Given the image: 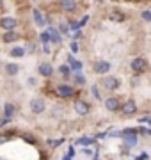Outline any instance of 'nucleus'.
I'll return each mask as SVG.
<instances>
[{"label":"nucleus","instance_id":"nucleus-1","mask_svg":"<svg viewBox=\"0 0 151 160\" xmlns=\"http://www.w3.org/2000/svg\"><path fill=\"white\" fill-rule=\"evenodd\" d=\"M46 109V103L43 98H32V102H30V112L32 114H43Z\"/></svg>","mask_w":151,"mask_h":160},{"label":"nucleus","instance_id":"nucleus-2","mask_svg":"<svg viewBox=\"0 0 151 160\" xmlns=\"http://www.w3.org/2000/svg\"><path fill=\"white\" fill-rule=\"evenodd\" d=\"M110 62L109 61H96V62H93V71L96 75H107L109 71H110Z\"/></svg>","mask_w":151,"mask_h":160},{"label":"nucleus","instance_id":"nucleus-3","mask_svg":"<svg viewBox=\"0 0 151 160\" xmlns=\"http://www.w3.org/2000/svg\"><path fill=\"white\" fill-rule=\"evenodd\" d=\"M132 69H134V73H144L148 69V61L144 57H135L132 61Z\"/></svg>","mask_w":151,"mask_h":160},{"label":"nucleus","instance_id":"nucleus-4","mask_svg":"<svg viewBox=\"0 0 151 160\" xmlns=\"http://www.w3.org/2000/svg\"><path fill=\"white\" fill-rule=\"evenodd\" d=\"M101 86H103L105 89H109V91H116V89H119V80H117L116 77H103Z\"/></svg>","mask_w":151,"mask_h":160},{"label":"nucleus","instance_id":"nucleus-5","mask_svg":"<svg viewBox=\"0 0 151 160\" xmlns=\"http://www.w3.org/2000/svg\"><path fill=\"white\" fill-rule=\"evenodd\" d=\"M105 109L109 112H116V110L121 109V102L117 100V96H109L105 100Z\"/></svg>","mask_w":151,"mask_h":160},{"label":"nucleus","instance_id":"nucleus-6","mask_svg":"<svg viewBox=\"0 0 151 160\" xmlns=\"http://www.w3.org/2000/svg\"><path fill=\"white\" fill-rule=\"evenodd\" d=\"M121 110H123V114H126V116H132L137 112V103L132 100V98H128L126 102L121 105Z\"/></svg>","mask_w":151,"mask_h":160},{"label":"nucleus","instance_id":"nucleus-7","mask_svg":"<svg viewBox=\"0 0 151 160\" xmlns=\"http://www.w3.org/2000/svg\"><path fill=\"white\" fill-rule=\"evenodd\" d=\"M16 25H18V22L14 18H2V20H0V27L4 30H7V32H14Z\"/></svg>","mask_w":151,"mask_h":160},{"label":"nucleus","instance_id":"nucleus-8","mask_svg":"<svg viewBox=\"0 0 151 160\" xmlns=\"http://www.w3.org/2000/svg\"><path fill=\"white\" fill-rule=\"evenodd\" d=\"M57 92L62 98H71L73 94H75V89H73L71 86H68V84H61V86L57 87Z\"/></svg>","mask_w":151,"mask_h":160},{"label":"nucleus","instance_id":"nucleus-9","mask_svg":"<svg viewBox=\"0 0 151 160\" xmlns=\"http://www.w3.org/2000/svg\"><path fill=\"white\" fill-rule=\"evenodd\" d=\"M75 112L80 116H85L89 114V105L85 102H82V100H76L75 102Z\"/></svg>","mask_w":151,"mask_h":160},{"label":"nucleus","instance_id":"nucleus-10","mask_svg":"<svg viewBox=\"0 0 151 160\" xmlns=\"http://www.w3.org/2000/svg\"><path fill=\"white\" fill-rule=\"evenodd\" d=\"M52 73H53V66L50 62H41L39 64V75L41 77H52Z\"/></svg>","mask_w":151,"mask_h":160},{"label":"nucleus","instance_id":"nucleus-11","mask_svg":"<svg viewBox=\"0 0 151 160\" xmlns=\"http://www.w3.org/2000/svg\"><path fill=\"white\" fill-rule=\"evenodd\" d=\"M59 6H61V9H62V11H68V12H70V11H75L78 4H76V2H73V0H62Z\"/></svg>","mask_w":151,"mask_h":160},{"label":"nucleus","instance_id":"nucleus-12","mask_svg":"<svg viewBox=\"0 0 151 160\" xmlns=\"http://www.w3.org/2000/svg\"><path fill=\"white\" fill-rule=\"evenodd\" d=\"M68 62H70V68L73 69V71L80 73V69H82V62H80V61H75L73 55H68Z\"/></svg>","mask_w":151,"mask_h":160},{"label":"nucleus","instance_id":"nucleus-13","mask_svg":"<svg viewBox=\"0 0 151 160\" xmlns=\"http://www.w3.org/2000/svg\"><path fill=\"white\" fill-rule=\"evenodd\" d=\"M46 32L50 34V41H53V43H61V34H59V32L53 29V27H50Z\"/></svg>","mask_w":151,"mask_h":160},{"label":"nucleus","instance_id":"nucleus-14","mask_svg":"<svg viewBox=\"0 0 151 160\" xmlns=\"http://www.w3.org/2000/svg\"><path fill=\"white\" fill-rule=\"evenodd\" d=\"M25 55V48L23 46H14L11 50V57H23Z\"/></svg>","mask_w":151,"mask_h":160},{"label":"nucleus","instance_id":"nucleus-15","mask_svg":"<svg viewBox=\"0 0 151 160\" xmlns=\"http://www.w3.org/2000/svg\"><path fill=\"white\" fill-rule=\"evenodd\" d=\"M34 20H36V23H37V27H43V25H45V18H43L41 11H37V9H34Z\"/></svg>","mask_w":151,"mask_h":160},{"label":"nucleus","instance_id":"nucleus-16","mask_svg":"<svg viewBox=\"0 0 151 160\" xmlns=\"http://www.w3.org/2000/svg\"><path fill=\"white\" fill-rule=\"evenodd\" d=\"M18 69H20L18 64H7V66H6V73L11 75V77H14V75L18 73Z\"/></svg>","mask_w":151,"mask_h":160},{"label":"nucleus","instance_id":"nucleus-17","mask_svg":"<svg viewBox=\"0 0 151 160\" xmlns=\"http://www.w3.org/2000/svg\"><path fill=\"white\" fill-rule=\"evenodd\" d=\"M18 38H20V36H18L16 32H6V34H4V41H6V43H12V41H16Z\"/></svg>","mask_w":151,"mask_h":160},{"label":"nucleus","instance_id":"nucleus-18","mask_svg":"<svg viewBox=\"0 0 151 160\" xmlns=\"http://www.w3.org/2000/svg\"><path fill=\"white\" fill-rule=\"evenodd\" d=\"M59 73L62 75V77H70V75H71V68L68 66V64H62V66L59 68Z\"/></svg>","mask_w":151,"mask_h":160},{"label":"nucleus","instance_id":"nucleus-19","mask_svg":"<svg viewBox=\"0 0 151 160\" xmlns=\"http://www.w3.org/2000/svg\"><path fill=\"white\" fill-rule=\"evenodd\" d=\"M123 141H124V144H126L128 148H130V146H135V144H137V135H132V137H123Z\"/></svg>","mask_w":151,"mask_h":160},{"label":"nucleus","instance_id":"nucleus-20","mask_svg":"<svg viewBox=\"0 0 151 160\" xmlns=\"http://www.w3.org/2000/svg\"><path fill=\"white\" fill-rule=\"evenodd\" d=\"M93 142H94L93 137H82L76 141V144H80V146H89V144H93Z\"/></svg>","mask_w":151,"mask_h":160},{"label":"nucleus","instance_id":"nucleus-21","mask_svg":"<svg viewBox=\"0 0 151 160\" xmlns=\"http://www.w3.org/2000/svg\"><path fill=\"white\" fill-rule=\"evenodd\" d=\"M4 110H6L7 118H11V116L14 114V105H12V103H6V105H4Z\"/></svg>","mask_w":151,"mask_h":160},{"label":"nucleus","instance_id":"nucleus-22","mask_svg":"<svg viewBox=\"0 0 151 160\" xmlns=\"http://www.w3.org/2000/svg\"><path fill=\"white\" fill-rule=\"evenodd\" d=\"M110 20H114V22H123V20H124V14L119 12V11H114L110 14Z\"/></svg>","mask_w":151,"mask_h":160},{"label":"nucleus","instance_id":"nucleus-23","mask_svg":"<svg viewBox=\"0 0 151 160\" xmlns=\"http://www.w3.org/2000/svg\"><path fill=\"white\" fill-rule=\"evenodd\" d=\"M132 135H137V130L135 128H126V130L121 132V137H132Z\"/></svg>","mask_w":151,"mask_h":160},{"label":"nucleus","instance_id":"nucleus-24","mask_svg":"<svg viewBox=\"0 0 151 160\" xmlns=\"http://www.w3.org/2000/svg\"><path fill=\"white\" fill-rule=\"evenodd\" d=\"M41 43H43V46H48V43H50V34L48 32L41 34Z\"/></svg>","mask_w":151,"mask_h":160},{"label":"nucleus","instance_id":"nucleus-25","mask_svg":"<svg viewBox=\"0 0 151 160\" xmlns=\"http://www.w3.org/2000/svg\"><path fill=\"white\" fill-rule=\"evenodd\" d=\"M64 142V139H57V141H48V146H52V148H57L61 144Z\"/></svg>","mask_w":151,"mask_h":160},{"label":"nucleus","instance_id":"nucleus-26","mask_svg":"<svg viewBox=\"0 0 151 160\" xmlns=\"http://www.w3.org/2000/svg\"><path fill=\"white\" fill-rule=\"evenodd\" d=\"M75 80H76V84H80V86H84V84H85V77H84V75H75Z\"/></svg>","mask_w":151,"mask_h":160},{"label":"nucleus","instance_id":"nucleus-27","mask_svg":"<svg viewBox=\"0 0 151 160\" xmlns=\"http://www.w3.org/2000/svg\"><path fill=\"white\" fill-rule=\"evenodd\" d=\"M142 20L151 22V11H142Z\"/></svg>","mask_w":151,"mask_h":160},{"label":"nucleus","instance_id":"nucleus-28","mask_svg":"<svg viewBox=\"0 0 151 160\" xmlns=\"http://www.w3.org/2000/svg\"><path fill=\"white\" fill-rule=\"evenodd\" d=\"M59 30H61V32H66V34H68V32H70V29H68V25H66V23H61V25H59Z\"/></svg>","mask_w":151,"mask_h":160},{"label":"nucleus","instance_id":"nucleus-29","mask_svg":"<svg viewBox=\"0 0 151 160\" xmlns=\"http://www.w3.org/2000/svg\"><path fill=\"white\" fill-rule=\"evenodd\" d=\"M91 92H93V96L96 98V100H100V91H98V87H96V86L91 89Z\"/></svg>","mask_w":151,"mask_h":160},{"label":"nucleus","instance_id":"nucleus-30","mask_svg":"<svg viewBox=\"0 0 151 160\" xmlns=\"http://www.w3.org/2000/svg\"><path fill=\"white\" fill-rule=\"evenodd\" d=\"M140 133H144V135H151V130H148V128H139Z\"/></svg>","mask_w":151,"mask_h":160},{"label":"nucleus","instance_id":"nucleus-31","mask_svg":"<svg viewBox=\"0 0 151 160\" xmlns=\"http://www.w3.org/2000/svg\"><path fill=\"white\" fill-rule=\"evenodd\" d=\"M71 50H73V52H78V43H76V41H73V43H71Z\"/></svg>","mask_w":151,"mask_h":160},{"label":"nucleus","instance_id":"nucleus-32","mask_svg":"<svg viewBox=\"0 0 151 160\" xmlns=\"http://www.w3.org/2000/svg\"><path fill=\"white\" fill-rule=\"evenodd\" d=\"M146 158H148V153H140V157L137 160H146Z\"/></svg>","mask_w":151,"mask_h":160},{"label":"nucleus","instance_id":"nucleus-33","mask_svg":"<svg viewBox=\"0 0 151 160\" xmlns=\"http://www.w3.org/2000/svg\"><path fill=\"white\" fill-rule=\"evenodd\" d=\"M64 160H71V157H70V155H68V157H64Z\"/></svg>","mask_w":151,"mask_h":160},{"label":"nucleus","instance_id":"nucleus-34","mask_svg":"<svg viewBox=\"0 0 151 160\" xmlns=\"http://www.w3.org/2000/svg\"><path fill=\"white\" fill-rule=\"evenodd\" d=\"M2 7H4V4H2V2H0V11H2Z\"/></svg>","mask_w":151,"mask_h":160}]
</instances>
